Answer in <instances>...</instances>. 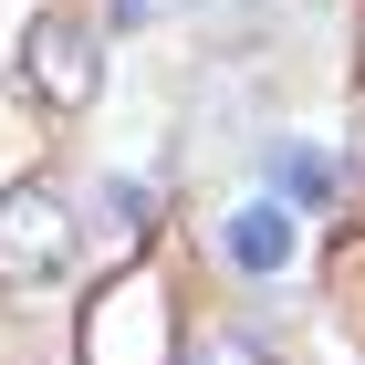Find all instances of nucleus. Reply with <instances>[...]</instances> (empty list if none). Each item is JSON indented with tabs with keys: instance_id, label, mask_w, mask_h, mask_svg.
<instances>
[{
	"instance_id": "nucleus-4",
	"label": "nucleus",
	"mask_w": 365,
	"mask_h": 365,
	"mask_svg": "<svg viewBox=\"0 0 365 365\" xmlns=\"http://www.w3.org/2000/svg\"><path fill=\"white\" fill-rule=\"evenodd\" d=\"M230 261H240V272H282V261H292V209H282V198L230 209Z\"/></svg>"
},
{
	"instance_id": "nucleus-8",
	"label": "nucleus",
	"mask_w": 365,
	"mask_h": 365,
	"mask_svg": "<svg viewBox=\"0 0 365 365\" xmlns=\"http://www.w3.org/2000/svg\"><path fill=\"white\" fill-rule=\"evenodd\" d=\"M146 11H157V0H115V21H146Z\"/></svg>"
},
{
	"instance_id": "nucleus-7",
	"label": "nucleus",
	"mask_w": 365,
	"mask_h": 365,
	"mask_svg": "<svg viewBox=\"0 0 365 365\" xmlns=\"http://www.w3.org/2000/svg\"><path fill=\"white\" fill-rule=\"evenodd\" d=\"M178 365H261V334H240V324H209V334L178 344Z\"/></svg>"
},
{
	"instance_id": "nucleus-2",
	"label": "nucleus",
	"mask_w": 365,
	"mask_h": 365,
	"mask_svg": "<svg viewBox=\"0 0 365 365\" xmlns=\"http://www.w3.org/2000/svg\"><path fill=\"white\" fill-rule=\"evenodd\" d=\"M63 261H73V198L53 178L0 188V282H53Z\"/></svg>"
},
{
	"instance_id": "nucleus-3",
	"label": "nucleus",
	"mask_w": 365,
	"mask_h": 365,
	"mask_svg": "<svg viewBox=\"0 0 365 365\" xmlns=\"http://www.w3.org/2000/svg\"><path fill=\"white\" fill-rule=\"evenodd\" d=\"M21 84H31V105L84 115L94 94H105V42H94L84 21H31V42H21Z\"/></svg>"
},
{
	"instance_id": "nucleus-1",
	"label": "nucleus",
	"mask_w": 365,
	"mask_h": 365,
	"mask_svg": "<svg viewBox=\"0 0 365 365\" xmlns=\"http://www.w3.org/2000/svg\"><path fill=\"white\" fill-rule=\"evenodd\" d=\"M73 365H178V303L157 272H115L73 313Z\"/></svg>"
},
{
	"instance_id": "nucleus-9",
	"label": "nucleus",
	"mask_w": 365,
	"mask_h": 365,
	"mask_svg": "<svg viewBox=\"0 0 365 365\" xmlns=\"http://www.w3.org/2000/svg\"><path fill=\"white\" fill-rule=\"evenodd\" d=\"M355 168H365V105H355Z\"/></svg>"
},
{
	"instance_id": "nucleus-6",
	"label": "nucleus",
	"mask_w": 365,
	"mask_h": 365,
	"mask_svg": "<svg viewBox=\"0 0 365 365\" xmlns=\"http://www.w3.org/2000/svg\"><path fill=\"white\" fill-rule=\"evenodd\" d=\"M272 178H282V198H303V209H334V168H324L313 146H272Z\"/></svg>"
},
{
	"instance_id": "nucleus-5",
	"label": "nucleus",
	"mask_w": 365,
	"mask_h": 365,
	"mask_svg": "<svg viewBox=\"0 0 365 365\" xmlns=\"http://www.w3.org/2000/svg\"><path fill=\"white\" fill-rule=\"evenodd\" d=\"M94 209H105V240H125V251H136L146 230H157V188H146V178H105V198H94Z\"/></svg>"
}]
</instances>
